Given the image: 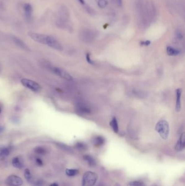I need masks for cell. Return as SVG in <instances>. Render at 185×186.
<instances>
[{
    "mask_svg": "<svg viewBox=\"0 0 185 186\" xmlns=\"http://www.w3.org/2000/svg\"><path fill=\"white\" fill-rule=\"evenodd\" d=\"M139 26L147 28L154 20L156 11L154 5L147 0H136L135 2Z\"/></svg>",
    "mask_w": 185,
    "mask_h": 186,
    "instance_id": "obj_1",
    "label": "cell"
},
{
    "mask_svg": "<svg viewBox=\"0 0 185 186\" xmlns=\"http://www.w3.org/2000/svg\"><path fill=\"white\" fill-rule=\"evenodd\" d=\"M70 12L65 5L59 8L55 24L57 27L63 29L71 31L72 27L70 24Z\"/></svg>",
    "mask_w": 185,
    "mask_h": 186,
    "instance_id": "obj_2",
    "label": "cell"
},
{
    "mask_svg": "<svg viewBox=\"0 0 185 186\" xmlns=\"http://www.w3.org/2000/svg\"><path fill=\"white\" fill-rule=\"evenodd\" d=\"M155 129L163 139H167L170 134V126L167 121L161 120L157 123Z\"/></svg>",
    "mask_w": 185,
    "mask_h": 186,
    "instance_id": "obj_3",
    "label": "cell"
},
{
    "mask_svg": "<svg viewBox=\"0 0 185 186\" xmlns=\"http://www.w3.org/2000/svg\"><path fill=\"white\" fill-rule=\"evenodd\" d=\"M98 176L96 173L87 171L84 174L82 186H94L96 184Z\"/></svg>",
    "mask_w": 185,
    "mask_h": 186,
    "instance_id": "obj_4",
    "label": "cell"
},
{
    "mask_svg": "<svg viewBox=\"0 0 185 186\" xmlns=\"http://www.w3.org/2000/svg\"><path fill=\"white\" fill-rule=\"evenodd\" d=\"M21 83L24 87L29 88L33 92H39L42 89V86L39 83L29 79H22L21 80Z\"/></svg>",
    "mask_w": 185,
    "mask_h": 186,
    "instance_id": "obj_5",
    "label": "cell"
},
{
    "mask_svg": "<svg viewBox=\"0 0 185 186\" xmlns=\"http://www.w3.org/2000/svg\"><path fill=\"white\" fill-rule=\"evenodd\" d=\"M96 35L97 34L95 31L90 29H84L81 31L80 33V37L83 42L89 43L95 39Z\"/></svg>",
    "mask_w": 185,
    "mask_h": 186,
    "instance_id": "obj_6",
    "label": "cell"
},
{
    "mask_svg": "<svg viewBox=\"0 0 185 186\" xmlns=\"http://www.w3.org/2000/svg\"><path fill=\"white\" fill-rule=\"evenodd\" d=\"M28 35L32 39H33L35 42H37L40 44L47 45L48 35L31 32H29L28 33Z\"/></svg>",
    "mask_w": 185,
    "mask_h": 186,
    "instance_id": "obj_7",
    "label": "cell"
},
{
    "mask_svg": "<svg viewBox=\"0 0 185 186\" xmlns=\"http://www.w3.org/2000/svg\"><path fill=\"white\" fill-rule=\"evenodd\" d=\"M23 9L26 21L28 23H31L33 20V9L32 6L30 3H27L24 5Z\"/></svg>",
    "mask_w": 185,
    "mask_h": 186,
    "instance_id": "obj_8",
    "label": "cell"
},
{
    "mask_svg": "<svg viewBox=\"0 0 185 186\" xmlns=\"http://www.w3.org/2000/svg\"><path fill=\"white\" fill-rule=\"evenodd\" d=\"M51 70L53 73L57 75L58 76L60 77L63 79H65L68 81H72V77L71 75L69 74L68 72H66L65 70L61 69L60 68L58 67L52 66L51 67Z\"/></svg>",
    "mask_w": 185,
    "mask_h": 186,
    "instance_id": "obj_9",
    "label": "cell"
},
{
    "mask_svg": "<svg viewBox=\"0 0 185 186\" xmlns=\"http://www.w3.org/2000/svg\"><path fill=\"white\" fill-rule=\"evenodd\" d=\"M6 184L8 186H20L23 184V181L16 175H11L6 179Z\"/></svg>",
    "mask_w": 185,
    "mask_h": 186,
    "instance_id": "obj_10",
    "label": "cell"
},
{
    "mask_svg": "<svg viewBox=\"0 0 185 186\" xmlns=\"http://www.w3.org/2000/svg\"><path fill=\"white\" fill-rule=\"evenodd\" d=\"M47 46H50L51 48H54L57 50L61 51L63 50V47L61 44H60L54 37L51 35H48V40L47 45Z\"/></svg>",
    "mask_w": 185,
    "mask_h": 186,
    "instance_id": "obj_11",
    "label": "cell"
},
{
    "mask_svg": "<svg viewBox=\"0 0 185 186\" xmlns=\"http://www.w3.org/2000/svg\"><path fill=\"white\" fill-rule=\"evenodd\" d=\"M185 134H183L179 138L175 145V150L176 151H182L185 148Z\"/></svg>",
    "mask_w": 185,
    "mask_h": 186,
    "instance_id": "obj_12",
    "label": "cell"
},
{
    "mask_svg": "<svg viewBox=\"0 0 185 186\" xmlns=\"http://www.w3.org/2000/svg\"><path fill=\"white\" fill-rule=\"evenodd\" d=\"M11 39L13 41L14 43L20 48H22L25 50H29V47L27 46L26 44H25L24 42L22 41L19 38L16 37L15 36H12Z\"/></svg>",
    "mask_w": 185,
    "mask_h": 186,
    "instance_id": "obj_13",
    "label": "cell"
},
{
    "mask_svg": "<svg viewBox=\"0 0 185 186\" xmlns=\"http://www.w3.org/2000/svg\"><path fill=\"white\" fill-rule=\"evenodd\" d=\"M181 89H178L176 90V104L175 110L176 111H180L181 109Z\"/></svg>",
    "mask_w": 185,
    "mask_h": 186,
    "instance_id": "obj_14",
    "label": "cell"
},
{
    "mask_svg": "<svg viewBox=\"0 0 185 186\" xmlns=\"http://www.w3.org/2000/svg\"><path fill=\"white\" fill-rule=\"evenodd\" d=\"M12 164L16 168L22 169L24 168V164L18 157L14 158L12 160Z\"/></svg>",
    "mask_w": 185,
    "mask_h": 186,
    "instance_id": "obj_15",
    "label": "cell"
},
{
    "mask_svg": "<svg viewBox=\"0 0 185 186\" xmlns=\"http://www.w3.org/2000/svg\"><path fill=\"white\" fill-rule=\"evenodd\" d=\"M105 142L104 139L101 136H97L94 138L93 140L94 144L97 147H99L104 144Z\"/></svg>",
    "mask_w": 185,
    "mask_h": 186,
    "instance_id": "obj_16",
    "label": "cell"
},
{
    "mask_svg": "<svg viewBox=\"0 0 185 186\" xmlns=\"http://www.w3.org/2000/svg\"><path fill=\"white\" fill-rule=\"evenodd\" d=\"M167 53L169 56H174L178 55L180 53V51L173 47L168 46L167 48Z\"/></svg>",
    "mask_w": 185,
    "mask_h": 186,
    "instance_id": "obj_17",
    "label": "cell"
},
{
    "mask_svg": "<svg viewBox=\"0 0 185 186\" xmlns=\"http://www.w3.org/2000/svg\"><path fill=\"white\" fill-rule=\"evenodd\" d=\"M10 153L9 149L6 147H3L0 148V157L5 158L9 155Z\"/></svg>",
    "mask_w": 185,
    "mask_h": 186,
    "instance_id": "obj_18",
    "label": "cell"
},
{
    "mask_svg": "<svg viewBox=\"0 0 185 186\" xmlns=\"http://www.w3.org/2000/svg\"><path fill=\"white\" fill-rule=\"evenodd\" d=\"M84 159L87 162V163L90 166H96V161H95V160H94V158L92 157L91 156H84Z\"/></svg>",
    "mask_w": 185,
    "mask_h": 186,
    "instance_id": "obj_19",
    "label": "cell"
},
{
    "mask_svg": "<svg viewBox=\"0 0 185 186\" xmlns=\"http://www.w3.org/2000/svg\"><path fill=\"white\" fill-rule=\"evenodd\" d=\"M110 126L113 129V131L115 133H118V125L117 121L115 118H113L110 122Z\"/></svg>",
    "mask_w": 185,
    "mask_h": 186,
    "instance_id": "obj_20",
    "label": "cell"
},
{
    "mask_svg": "<svg viewBox=\"0 0 185 186\" xmlns=\"http://www.w3.org/2000/svg\"><path fill=\"white\" fill-rule=\"evenodd\" d=\"M34 151H35V153L39 154V155H45L47 153V150H46L45 148H44V147H35V149H34Z\"/></svg>",
    "mask_w": 185,
    "mask_h": 186,
    "instance_id": "obj_21",
    "label": "cell"
},
{
    "mask_svg": "<svg viewBox=\"0 0 185 186\" xmlns=\"http://www.w3.org/2000/svg\"><path fill=\"white\" fill-rule=\"evenodd\" d=\"M78 170L77 169H67L66 170V174L68 176H74L77 174H78Z\"/></svg>",
    "mask_w": 185,
    "mask_h": 186,
    "instance_id": "obj_22",
    "label": "cell"
},
{
    "mask_svg": "<svg viewBox=\"0 0 185 186\" xmlns=\"http://www.w3.org/2000/svg\"><path fill=\"white\" fill-rule=\"evenodd\" d=\"M24 177L26 178L27 181L30 182L32 180V177L31 175V171L29 170V169H25L24 173Z\"/></svg>",
    "mask_w": 185,
    "mask_h": 186,
    "instance_id": "obj_23",
    "label": "cell"
},
{
    "mask_svg": "<svg viewBox=\"0 0 185 186\" xmlns=\"http://www.w3.org/2000/svg\"><path fill=\"white\" fill-rule=\"evenodd\" d=\"M97 3H98V7L99 8H104L108 5V1L107 0H98Z\"/></svg>",
    "mask_w": 185,
    "mask_h": 186,
    "instance_id": "obj_24",
    "label": "cell"
},
{
    "mask_svg": "<svg viewBox=\"0 0 185 186\" xmlns=\"http://www.w3.org/2000/svg\"><path fill=\"white\" fill-rule=\"evenodd\" d=\"M128 186H146V185L142 182L133 181L130 182L128 184Z\"/></svg>",
    "mask_w": 185,
    "mask_h": 186,
    "instance_id": "obj_25",
    "label": "cell"
},
{
    "mask_svg": "<svg viewBox=\"0 0 185 186\" xmlns=\"http://www.w3.org/2000/svg\"><path fill=\"white\" fill-rule=\"evenodd\" d=\"M58 145L59 146L60 149H63L65 151H68V152H71V149H70L69 147L66 146V145L63 144H58Z\"/></svg>",
    "mask_w": 185,
    "mask_h": 186,
    "instance_id": "obj_26",
    "label": "cell"
},
{
    "mask_svg": "<svg viewBox=\"0 0 185 186\" xmlns=\"http://www.w3.org/2000/svg\"><path fill=\"white\" fill-rule=\"evenodd\" d=\"M175 37H176L177 39H178L179 40L183 39V33L180 31H176V32H175Z\"/></svg>",
    "mask_w": 185,
    "mask_h": 186,
    "instance_id": "obj_27",
    "label": "cell"
},
{
    "mask_svg": "<svg viewBox=\"0 0 185 186\" xmlns=\"http://www.w3.org/2000/svg\"><path fill=\"white\" fill-rule=\"evenodd\" d=\"M76 147L79 150H85L86 149V145L81 143H79L76 145Z\"/></svg>",
    "mask_w": 185,
    "mask_h": 186,
    "instance_id": "obj_28",
    "label": "cell"
},
{
    "mask_svg": "<svg viewBox=\"0 0 185 186\" xmlns=\"http://www.w3.org/2000/svg\"><path fill=\"white\" fill-rule=\"evenodd\" d=\"M113 1L118 7H122L123 5V0H113Z\"/></svg>",
    "mask_w": 185,
    "mask_h": 186,
    "instance_id": "obj_29",
    "label": "cell"
},
{
    "mask_svg": "<svg viewBox=\"0 0 185 186\" xmlns=\"http://www.w3.org/2000/svg\"><path fill=\"white\" fill-rule=\"evenodd\" d=\"M85 9H86V11L87 13H89L90 14H92V15L95 14V11L93 9H92L91 8L87 6V7H85Z\"/></svg>",
    "mask_w": 185,
    "mask_h": 186,
    "instance_id": "obj_30",
    "label": "cell"
},
{
    "mask_svg": "<svg viewBox=\"0 0 185 186\" xmlns=\"http://www.w3.org/2000/svg\"><path fill=\"white\" fill-rule=\"evenodd\" d=\"M150 42L149 40H147V41H143V42H141V45L142 46H148L149 45H150Z\"/></svg>",
    "mask_w": 185,
    "mask_h": 186,
    "instance_id": "obj_31",
    "label": "cell"
},
{
    "mask_svg": "<svg viewBox=\"0 0 185 186\" xmlns=\"http://www.w3.org/2000/svg\"><path fill=\"white\" fill-rule=\"evenodd\" d=\"M36 162H37V164L38 166H42L43 165L42 161V160L40 159V158H37Z\"/></svg>",
    "mask_w": 185,
    "mask_h": 186,
    "instance_id": "obj_32",
    "label": "cell"
},
{
    "mask_svg": "<svg viewBox=\"0 0 185 186\" xmlns=\"http://www.w3.org/2000/svg\"><path fill=\"white\" fill-rule=\"evenodd\" d=\"M86 59H87V61L90 64H93L92 63V61H91V59L90 58V55L89 54H87L86 55Z\"/></svg>",
    "mask_w": 185,
    "mask_h": 186,
    "instance_id": "obj_33",
    "label": "cell"
},
{
    "mask_svg": "<svg viewBox=\"0 0 185 186\" xmlns=\"http://www.w3.org/2000/svg\"><path fill=\"white\" fill-rule=\"evenodd\" d=\"M79 2L81 3V5H84L85 4V0H78Z\"/></svg>",
    "mask_w": 185,
    "mask_h": 186,
    "instance_id": "obj_34",
    "label": "cell"
},
{
    "mask_svg": "<svg viewBox=\"0 0 185 186\" xmlns=\"http://www.w3.org/2000/svg\"><path fill=\"white\" fill-rule=\"evenodd\" d=\"M50 186H59V185H58V184L56 183V182H55V183H53V184H51Z\"/></svg>",
    "mask_w": 185,
    "mask_h": 186,
    "instance_id": "obj_35",
    "label": "cell"
},
{
    "mask_svg": "<svg viewBox=\"0 0 185 186\" xmlns=\"http://www.w3.org/2000/svg\"><path fill=\"white\" fill-rule=\"evenodd\" d=\"M3 127H0V134H1L3 131Z\"/></svg>",
    "mask_w": 185,
    "mask_h": 186,
    "instance_id": "obj_36",
    "label": "cell"
},
{
    "mask_svg": "<svg viewBox=\"0 0 185 186\" xmlns=\"http://www.w3.org/2000/svg\"><path fill=\"white\" fill-rule=\"evenodd\" d=\"M1 113V108H0V113Z\"/></svg>",
    "mask_w": 185,
    "mask_h": 186,
    "instance_id": "obj_37",
    "label": "cell"
}]
</instances>
